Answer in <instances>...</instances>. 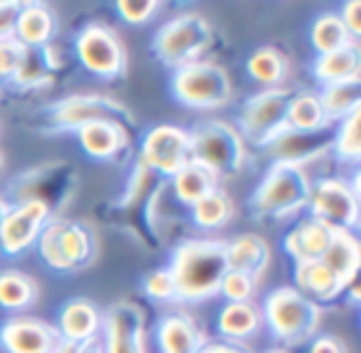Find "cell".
Instances as JSON below:
<instances>
[{
  "label": "cell",
  "mask_w": 361,
  "mask_h": 353,
  "mask_svg": "<svg viewBox=\"0 0 361 353\" xmlns=\"http://www.w3.org/2000/svg\"><path fill=\"white\" fill-rule=\"evenodd\" d=\"M169 269L173 274L176 294H178L180 304L208 302L216 294H221V282L231 269L228 267L226 240H183L171 254Z\"/></svg>",
  "instance_id": "1"
},
{
  "label": "cell",
  "mask_w": 361,
  "mask_h": 353,
  "mask_svg": "<svg viewBox=\"0 0 361 353\" xmlns=\"http://www.w3.org/2000/svg\"><path fill=\"white\" fill-rule=\"evenodd\" d=\"M262 326L272 333L282 348L310 343L319 333L322 306L297 292L295 287H277L262 299Z\"/></svg>",
  "instance_id": "2"
},
{
  "label": "cell",
  "mask_w": 361,
  "mask_h": 353,
  "mask_svg": "<svg viewBox=\"0 0 361 353\" xmlns=\"http://www.w3.org/2000/svg\"><path fill=\"white\" fill-rule=\"evenodd\" d=\"M312 178L305 166L275 161L265 178L257 183L250 198V208L257 218L267 220H287L302 213L310 205Z\"/></svg>",
  "instance_id": "3"
},
{
  "label": "cell",
  "mask_w": 361,
  "mask_h": 353,
  "mask_svg": "<svg viewBox=\"0 0 361 353\" xmlns=\"http://www.w3.org/2000/svg\"><path fill=\"white\" fill-rule=\"evenodd\" d=\"M213 25L201 13H178L159 27L154 37V55L171 72L206 60L213 47Z\"/></svg>",
  "instance_id": "4"
},
{
  "label": "cell",
  "mask_w": 361,
  "mask_h": 353,
  "mask_svg": "<svg viewBox=\"0 0 361 353\" xmlns=\"http://www.w3.org/2000/svg\"><path fill=\"white\" fill-rule=\"evenodd\" d=\"M188 136H191V161L206 166L221 180L233 178L245 168L247 144L231 121H198L193 129H188Z\"/></svg>",
  "instance_id": "5"
},
{
  "label": "cell",
  "mask_w": 361,
  "mask_h": 353,
  "mask_svg": "<svg viewBox=\"0 0 361 353\" xmlns=\"http://www.w3.org/2000/svg\"><path fill=\"white\" fill-rule=\"evenodd\" d=\"M37 252L55 272H77L92 264L97 254V237L85 223L50 218L37 237Z\"/></svg>",
  "instance_id": "6"
},
{
  "label": "cell",
  "mask_w": 361,
  "mask_h": 353,
  "mask_svg": "<svg viewBox=\"0 0 361 353\" xmlns=\"http://www.w3.org/2000/svg\"><path fill=\"white\" fill-rule=\"evenodd\" d=\"M169 85L171 94L178 104L196 111L221 109L233 97V82L228 70L211 60H201L173 70Z\"/></svg>",
  "instance_id": "7"
},
{
  "label": "cell",
  "mask_w": 361,
  "mask_h": 353,
  "mask_svg": "<svg viewBox=\"0 0 361 353\" xmlns=\"http://www.w3.org/2000/svg\"><path fill=\"white\" fill-rule=\"evenodd\" d=\"M295 92L287 87H275V89H262L247 97L245 104L238 116V131L252 146H265L270 149L275 141L290 131L287 126V106Z\"/></svg>",
  "instance_id": "8"
},
{
  "label": "cell",
  "mask_w": 361,
  "mask_h": 353,
  "mask_svg": "<svg viewBox=\"0 0 361 353\" xmlns=\"http://www.w3.org/2000/svg\"><path fill=\"white\" fill-rule=\"evenodd\" d=\"M75 55L87 72L104 82L119 80L126 72V45L114 27L87 23L75 37Z\"/></svg>",
  "instance_id": "9"
},
{
  "label": "cell",
  "mask_w": 361,
  "mask_h": 353,
  "mask_svg": "<svg viewBox=\"0 0 361 353\" xmlns=\"http://www.w3.org/2000/svg\"><path fill=\"white\" fill-rule=\"evenodd\" d=\"M139 163L156 178L171 180L191 163V136L176 124L151 126L139 146Z\"/></svg>",
  "instance_id": "10"
},
{
  "label": "cell",
  "mask_w": 361,
  "mask_h": 353,
  "mask_svg": "<svg viewBox=\"0 0 361 353\" xmlns=\"http://www.w3.org/2000/svg\"><path fill=\"white\" fill-rule=\"evenodd\" d=\"M310 213L312 218L324 220L336 230L356 233L359 228V185L349 183L339 175H326L312 183L310 193Z\"/></svg>",
  "instance_id": "11"
},
{
  "label": "cell",
  "mask_w": 361,
  "mask_h": 353,
  "mask_svg": "<svg viewBox=\"0 0 361 353\" xmlns=\"http://www.w3.org/2000/svg\"><path fill=\"white\" fill-rule=\"evenodd\" d=\"M52 208L42 200H20L8 203L6 215L0 218V252L6 257H20L37 244L42 228L50 223Z\"/></svg>",
  "instance_id": "12"
},
{
  "label": "cell",
  "mask_w": 361,
  "mask_h": 353,
  "mask_svg": "<svg viewBox=\"0 0 361 353\" xmlns=\"http://www.w3.org/2000/svg\"><path fill=\"white\" fill-rule=\"evenodd\" d=\"M104 353H149L146 351V311L136 302H116L102 321Z\"/></svg>",
  "instance_id": "13"
},
{
  "label": "cell",
  "mask_w": 361,
  "mask_h": 353,
  "mask_svg": "<svg viewBox=\"0 0 361 353\" xmlns=\"http://www.w3.org/2000/svg\"><path fill=\"white\" fill-rule=\"evenodd\" d=\"M97 119H126V106L106 94H72L50 106V124L62 131H77Z\"/></svg>",
  "instance_id": "14"
},
{
  "label": "cell",
  "mask_w": 361,
  "mask_h": 353,
  "mask_svg": "<svg viewBox=\"0 0 361 353\" xmlns=\"http://www.w3.org/2000/svg\"><path fill=\"white\" fill-rule=\"evenodd\" d=\"M60 343L57 326L35 316H13L0 326V348L6 353H55Z\"/></svg>",
  "instance_id": "15"
},
{
  "label": "cell",
  "mask_w": 361,
  "mask_h": 353,
  "mask_svg": "<svg viewBox=\"0 0 361 353\" xmlns=\"http://www.w3.org/2000/svg\"><path fill=\"white\" fill-rule=\"evenodd\" d=\"M82 151L94 161H114L129 149V129L124 121L97 119L75 131Z\"/></svg>",
  "instance_id": "16"
},
{
  "label": "cell",
  "mask_w": 361,
  "mask_h": 353,
  "mask_svg": "<svg viewBox=\"0 0 361 353\" xmlns=\"http://www.w3.org/2000/svg\"><path fill=\"white\" fill-rule=\"evenodd\" d=\"M208 336L186 311H171L156 323V346L161 353H198Z\"/></svg>",
  "instance_id": "17"
},
{
  "label": "cell",
  "mask_w": 361,
  "mask_h": 353,
  "mask_svg": "<svg viewBox=\"0 0 361 353\" xmlns=\"http://www.w3.org/2000/svg\"><path fill=\"white\" fill-rule=\"evenodd\" d=\"M336 228L326 225L324 220L317 218H305L285 235L282 240V247L285 252L295 259V264H305V262H317V259L324 257V252L329 249L331 240H334Z\"/></svg>",
  "instance_id": "18"
},
{
  "label": "cell",
  "mask_w": 361,
  "mask_h": 353,
  "mask_svg": "<svg viewBox=\"0 0 361 353\" xmlns=\"http://www.w3.org/2000/svg\"><path fill=\"white\" fill-rule=\"evenodd\" d=\"M102 321H104V311L94 302L72 299L62 306L57 331H60L62 341L82 346V343L102 336Z\"/></svg>",
  "instance_id": "19"
},
{
  "label": "cell",
  "mask_w": 361,
  "mask_h": 353,
  "mask_svg": "<svg viewBox=\"0 0 361 353\" xmlns=\"http://www.w3.org/2000/svg\"><path fill=\"white\" fill-rule=\"evenodd\" d=\"M226 252H228V267L238 269V272L252 274L260 279L270 267V244L262 235L257 233H243L235 235L233 240H226Z\"/></svg>",
  "instance_id": "20"
},
{
  "label": "cell",
  "mask_w": 361,
  "mask_h": 353,
  "mask_svg": "<svg viewBox=\"0 0 361 353\" xmlns=\"http://www.w3.org/2000/svg\"><path fill=\"white\" fill-rule=\"evenodd\" d=\"M57 32V18L50 6L42 3H27L20 8L16 25V37L13 40L20 42L25 50H40V47L50 45L55 40Z\"/></svg>",
  "instance_id": "21"
},
{
  "label": "cell",
  "mask_w": 361,
  "mask_h": 353,
  "mask_svg": "<svg viewBox=\"0 0 361 353\" xmlns=\"http://www.w3.org/2000/svg\"><path fill=\"white\" fill-rule=\"evenodd\" d=\"M295 289L305 294V297H310L312 302H317L319 306L322 304L336 302V299L346 292L344 282H341V279L336 277L322 259L297 264L295 267Z\"/></svg>",
  "instance_id": "22"
},
{
  "label": "cell",
  "mask_w": 361,
  "mask_h": 353,
  "mask_svg": "<svg viewBox=\"0 0 361 353\" xmlns=\"http://www.w3.org/2000/svg\"><path fill=\"white\" fill-rule=\"evenodd\" d=\"M361 72V47L359 42L341 47V50L326 52V55H317L314 65H312V75L322 87L331 85H344V82L359 80Z\"/></svg>",
  "instance_id": "23"
},
{
  "label": "cell",
  "mask_w": 361,
  "mask_h": 353,
  "mask_svg": "<svg viewBox=\"0 0 361 353\" xmlns=\"http://www.w3.org/2000/svg\"><path fill=\"white\" fill-rule=\"evenodd\" d=\"M166 183H169V190H171V195H173V200L178 205H183V208H193L198 200H203L208 193L221 188V178H218L213 171H208L206 166L196 163V161H191L186 168L178 171V173L171 180H166Z\"/></svg>",
  "instance_id": "24"
},
{
  "label": "cell",
  "mask_w": 361,
  "mask_h": 353,
  "mask_svg": "<svg viewBox=\"0 0 361 353\" xmlns=\"http://www.w3.org/2000/svg\"><path fill=\"white\" fill-rule=\"evenodd\" d=\"M262 328V314L252 302L247 304H226L218 314V333L221 341L243 346Z\"/></svg>",
  "instance_id": "25"
},
{
  "label": "cell",
  "mask_w": 361,
  "mask_h": 353,
  "mask_svg": "<svg viewBox=\"0 0 361 353\" xmlns=\"http://www.w3.org/2000/svg\"><path fill=\"white\" fill-rule=\"evenodd\" d=\"M322 262H324L326 267L344 282V287L349 289L351 284L356 282V274H359V267H361V244H359L356 233L336 230L334 240H331L329 249L324 252Z\"/></svg>",
  "instance_id": "26"
},
{
  "label": "cell",
  "mask_w": 361,
  "mask_h": 353,
  "mask_svg": "<svg viewBox=\"0 0 361 353\" xmlns=\"http://www.w3.org/2000/svg\"><path fill=\"white\" fill-rule=\"evenodd\" d=\"M270 149L275 151V161H287V163H297L307 168L310 161L319 159L326 151H331V136H324V131H319V134H295V131H287Z\"/></svg>",
  "instance_id": "27"
},
{
  "label": "cell",
  "mask_w": 361,
  "mask_h": 353,
  "mask_svg": "<svg viewBox=\"0 0 361 353\" xmlns=\"http://www.w3.org/2000/svg\"><path fill=\"white\" fill-rule=\"evenodd\" d=\"M329 116L322 106L319 94L314 92H302L292 94L290 106H287V126L295 134H319L329 129Z\"/></svg>",
  "instance_id": "28"
},
{
  "label": "cell",
  "mask_w": 361,
  "mask_h": 353,
  "mask_svg": "<svg viewBox=\"0 0 361 353\" xmlns=\"http://www.w3.org/2000/svg\"><path fill=\"white\" fill-rule=\"evenodd\" d=\"M247 75L262 87V89H275L282 87V82L290 77V60L282 50L272 45L257 47L250 57H247Z\"/></svg>",
  "instance_id": "29"
},
{
  "label": "cell",
  "mask_w": 361,
  "mask_h": 353,
  "mask_svg": "<svg viewBox=\"0 0 361 353\" xmlns=\"http://www.w3.org/2000/svg\"><path fill=\"white\" fill-rule=\"evenodd\" d=\"M37 297H40V287L30 274L20 269L0 272V306L6 311H25L35 306Z\"/></svg>",
  "instance_id": "30"
},
{
  "label": "cell",
  "mask_w": 361,
  "mask_h": 353,
  "mask_svg": "<svg viewBox=\"0 0 361 353\" xmlns=\"http://www.w3.org/2000/svg\"><path fill=\"white\" fill-rule=\"evenodd\" d=\"M188 215H191V223L196 225V228L221 230L233 220V215H235V205H233V198L226 193V190L216 188L203 200H198L193 208H188Z\"/></svg>",
  "instance_id": "31"
},
{
  "label": "cell",
  "mask_w": 361,
  "mask_h": 353,
  "mask_svg": "<svg viewBox=\"0 0 361 353\" xmlns=\"http://www.w3.org/2000/svg\"><path fill=\"white\" fill-rule=\"evenodd\" d=\"M310 40H312V47L317 50V55H326V52L341 50V47L356 42L354 37L349 35V30L344 27L339 13H322L314 20V25H312Z\"/></svg>",
  "instance_id": "32"
},
{
  "label": "cell",
  "mask_w": 361,
  "mask_h": 353,
  "mask_svg": "<svg viewBox=\"0 0 361 353\" xmlns=\"http://www.w3.org/2000/svg\"><path fill=\"white\" fill-rule=\"evenodd\" d=\"M322 106H324L329 121H341L351 111L361 109V80H351L344 85L322 87L319 92Z\"/></svg>",
  "instance_id": "33"
},
{
  "label": "cell",
  "mask_w": 361,
  "mask_h": 353,
  "mask_svg": "<svg viewBox=\"0 0 361 353\" xmlns=\"http://www.w3.org/2000/svg\"><path fill=\"white\" fill-rule=\"evenodd\" d=\"M331 151L341 163H356L361 159V109L351 111L339 121L331 134Z\"/></svg>",
  "instance_id": "34"
},
{
  "label": "cell",
  "mask_w": 361,
  "mask_h": 353,
  "mask_svg": "<svg viewBox=\"0 0 361 353\" xmlns=\"http://www.w3.org/2000/svg\"><path fill=\"white\" fill-rule=\"evenodd\" d=\"M55 70L50 67L45 57V50H25V57H23V65L18 70V75L13 77L11 85L20 87V89H40V87L50 85Z\"/></svg>",
  "instance_id": "35"
},
{
  "label": "cell",
  "mask_w": 361,
  "mask_h": 353,
  "mask_svg": "<svg viewBox=\"0 0 361 353\" xmlns=\"http://www.w3.org/2000/svg\"><path fill=\"white\" fill-rule=\"evenodd\" d=\"M257 284L260 279H255L252 274L238 272V269H228L226 277L221 282V294L228 299V304H247L255 299Z\"/></svg>",
  "instance_id": "36"
},
{
  "label": "cell",
  "mask_w": 361,
  "mask_h": 353,
  "mask_svg": "<svg viewBox=\"0 0 361 353\" xmlns=\"http://www.w3.org/2000/svg\"><path fill=\"white\" fill-rule=\"evenodd\" d=\"M141 289L144 294L156 304H169V302H178V294H176V282L173 274H171L169 267H159L151 269L149 274L141 282Z\"/></svg>",
  "instance_id": "37"
},
{
  "label": "cell",
  "mask_w": 361,
  "mask_h": 353,
  "mask_svg": "<svg viewBox=\"0 0 361 353\" xmlns=\"http://www.w3.org/2000/svg\"><path fill=\"white\" fill-rule=\"evenodd\" d=\"M116 11L126 25H146L161 11V3L159 0H119Z\"/></svg>",
  "instance_id": "38"
},
{
  "label": "cell",
  "mask_w": 361,
  "mask_h": 353,
  "mask_svg": "<svg viewBox=\"0 0 361 353\" xmlns=\"http://www.w3.org/2000/svg\"><path fill=\"white\" fill-rule=\"evenodd\" d=\"M23 57H25V47L18 40L0 42V85H11L20 70Z\"/></svg>",
  "instance_id": "39"
},
{
  "label": "cell",
  "mask_w": 361,
  "mask_h": 353,
  "mask_svg": "<svg viewBox=\"0 0 361 353\" xmlns=\"http://www.w3.org/2000/svg\"><path fill=\"white\" fill-rule=\"evenodd\" d=\"M20 8H23V3L0 0V42L16 37V25H18V16H20Z\"/></svg>",
  "instance_id": "40"
},
{
  "label": "cell",
  "mask_w": 361,
  "mask_h": 353,
  "mask_svg": "<svg viewBox=\"0 0 361 353\" xmlns=\"http://www.w3.org/2000/svg\"><path fill=\"white\" fill-rule=\"evenodd\" d=\"M307 353H349V348L341 338L331 336V333H317L307 343Z\"/></svg>",
  "instance_id": "41"
},
{
  "label": "cell",
  "mask_w": 361,
  "mask_h": 353,
  "mask_svg": "<svg viewBox=\"0 0 361 353\" xmlns=\"http://www.w3.org/2000/svg\"><path fill=\"white\" fill-rule=\"evenodd\" d=\"M339 18L346 30H349V35L354 37V40H359V35H361V3L359 0H349V3L341 8Z\"/></svg>",
  "instance_id": "42"
},
{
  "label": "cell",
  "mask_w": 361,
  "mask_h": 353,
  "mask_svg": "<svg viewBox=\"0 0 361 353\" xmlns=\"http://www.w3.org/2000/svg\"><path fill=\"white\" fill-rule=\"evenodd\" d=\"M198 353H247V348L228 341H208Z\"/></svg>",
  "instance_id": "43"
},
{
  "label": "cell",
  "mask_w": 361,
  "mask_h": 353,
  "mask_svg": "<svg viewBox=\"0 0 361 353\" xmlns=\"http://www.w3.org/2000/svg\"><path fill=\"white\" fill-rule=\"evenodd\" d=\"M77 353H104V346H102V338H92V341L82 343L77 348Z\"/></svg>",
  "instance_id": "44"
},
{
  "label": "cell",
  "mask_w": 361,
  "mask_h": 353,
  "mask_svg": "<svg viewBox=\"0 0 361 353\" xmlns=\"http://www.w3.org/2000/svg\"><path fill=\"white\" fill-rule=\"evenodd\" d=\"M77 348H80V346H75V343L62 341V343H60V348H57L55 353H77Z\"/></svg>",
  "instance_id": "45"
},
{
  "label": "cell",
  "mask_w": 361,
  "mask_h": 353,
  "mask_svg": "<svg viewBox=\"0 0 361 353\" xmlns=\"http://www.w3.org/2000/svg\"><path fill=\"white\" fill-rule=\"evenodd\" d=\"M6 210H8V200L3 198V195H0V218H3V215H6Z\"/></svg>",
  "instance_id": "46"
},
{
  "label": "cell",
  "mask_w": 361,
  "mask_h": 353,
  "mask_svg": "<svg viewBox=\"0 0 361 353\" xmlns=\"http://www.w3.org/2000/svg\"><path fill=\"white\" fill-rule=\"evenodd\" d=\"M265 353H290L287 348H282V346H272V348H267Z\"/></svg>",
  "instance_id": "47"
},
{
  "label": "cell",
  "mask_w": 361,
  "mask_h": 353,
  "mask_svg": "<svg viewBox=\"0 0 361 353\" xmlns=\"http://www.w3.org/2000/svg\"><path fill=\"white\" fill-rule=\"evenodd\" d=\"M0 168H3V154H0Z\"/></svg>",
  "instance_id": "48"
}]
</instances>
